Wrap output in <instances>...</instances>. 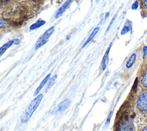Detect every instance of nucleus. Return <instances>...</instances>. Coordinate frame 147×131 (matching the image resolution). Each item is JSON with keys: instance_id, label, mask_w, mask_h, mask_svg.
<instances>
[{"instance_id": "obj_1", "label": "nucleus", "mask_w": 147, "mask_h": 131, "mask_svg": "<svg viewBox=\"0 0 147 131\" xmlns=\"http://www.w3.org/2000/svg\"><path fill=\"white\" fill-rule=\"evenodd\" d=\"M42 98L43 95L42 94H40L31 102V103H30L21 117V121L22 123H26L29 120L34 111L36 110V108L38 107V105L41 103Z\"/></svg>"}, {"instance_id": "obj_2", "label": "nucleus", "mask_w": 147, "mask_h": 131, "mask_svg": "<svg viewBox=\"0 0 147 131\" xmlns=\"http://www.w3.org/2000/svg\"><path fill=\"white\" fill-rule=\"evenodd\" d=\"M53 31H54V27H52L44 32V33L38 39L37 44L35 48L36 50H37L38 48H39L40 47L44 45L48 42V39L52 35Z\"/></svg>"}, {"instance_id": "obj_3", "label": "nucleus", "mask_w": 147, "mask_h": 131, "mask_svg": "<svg viewBox=\"0 0 147 131\" xmlns=\"http://www.w3.org/2000/svg\"><path fill=\"white\" fill-rule=\"evenodd\" d=\"M137 108L143 113L147 112V93L142 92L139 96L137 100Z\"/></svg>"}, {"instance_id": "obj_4", "label": "nucleus", "mask_w": 147, "mask_h": 131, "mask_svg": "<svg viewBox=\"0 0 147 131\" xmlns=\"http://www.w3.org/2000/svg\"><path fill=\"white\" fill-rule=\"evenodd\" d=\"M69 104V101L68 99H65L59 103L53 110L52 114L53 115L57 114L59 113L64 111L65 109L68 108Z\"/></svg>"}, {"instance_id": "obj_5", "label": "nucleus", "mask_w": 147, "mask_h": 131, "mask_svg": "<svg viewBox=\"0 0 147 131\" xmlns=\"http://www.w3.org/2000/svg\"><path fill=\"white\" fill-rule=\"evenodd\" d=\"M72 0H67V1H65L63 5L57 10V11L56 12L55 17L56 18H59V17H60L63 13L67 9V8L69 7V6L70 5V4L71 3Z\"/></svg>"}, {"instance_id": "obj_6", "label": "nucleus", "mask_w": 147, "mask_h": 131, "mask_svg": "<svg viewBox=\"0 0 147 131\" xmlns=\"http://www.w3.org/2000/svg\"><path fill=\"white\" fill-rule=\"evenodd\" d=\"M51 74L49 73V74H48L44 78V80H43L42 81V82L40 83V85H39V86L38 87V88L36 89V91H35V92H34V96L37 95L38 93V92L42 89V88L44 87V85H45V84L48 81V80H49V77H51Z\"/></svg>"}, {"instance_id": "obj_7", "label": "nucleus", "mask_w": 147, "mask_h": 131, "mask_svg": "<svg viewBox=\"0 0 147 131\" xmlns=\"http://www.w3.org/2000/svg\"><path fill=\"white\" fill-rule=\"evenodd\" d=\"M14 43V40H11L9 41L8 42L4 44L1 48H0V57L4 54L7 49H8L11 45H13Z\"/></svg>"}, {"instance_id": "obj_8", "label": "nucleus", "mask_w": 147, "mask_h": 131, "mask_svg": "<svg viewBox=\"0 0 147 131\" xmlns=\"http://www.w3.org/2000/svg\"><path fill=\"white\" fill-rule=\"evenodd\" d=\"M99 27H96L93 31H92V32H91V33L90 34V35L89 36V37H88V38L87 39V40L84 42V43L83 44V46H82V48H84L90 41H91V40L94 37V36L97 33V32L99 31Z\"/></svg>"}, {"instance_id": "obj_9", "label": "nucleus", "mask_w": 147, "mask_h": 131, "mask_svg": "<svg viewBox=\"0 0 147 131\" xmlns=\"http://www.w3.org/2000/svg\"><path fill=\"white\" fill-rule=\"evenodd\" d=\"M45 24V21L42 20H37L35 23L33 24L29 28V29L30 30H33L35 29H37L40 27H41L42 25H43L44 24Z\"/></svg>"}, {"instance_id": "obj_10", "label": "nucleus", "mask_w": 147, "mask_h": 131, "mask_svg": "<svg viewBox=\"0 0 147 131\" xmlns=\"http://www.w3.org/2000/svg\"><path fill=\"white\" fill-rule=\"evenodd\" d=\"M57 74H55L49 81H48V83L46 86V88H45V92H47L52 86L55 83V81L57 79Z\"/></svg>"}, {"instance_id": "obj_11", "label": "nucleus", "mask_w": 147, "mask_h": 131, "mask_svg": "<svg viewBox=\"0 0 147 131\" xmlns=\"http://www.w3.org/2000/svg\"><path fill=\"white\" fill-rule=\"evenodd\" d=\"M136 54H133L129 58V59H128L127 63H126V66L127 68H130L134 64L135 61H136Z\"/></svg>"}, {"instance_id": "obj_12", "label": "nucleus", "mask_w": 147, "mask_h": 131, "mask_svg": "<svg viewBox=\"0 0 147 131\" xmlns=\"http://www.w3.org/2000/svg\"><path fill=\"white\" fill-rule=\"evenodd\" d=\"M111 47V45L109 46V47L107 48V51L105 53V55L103 57V61H102V68H103V70H105L106 67V61L107 59V58H108V54H109V50Z\"/></svg>"}, {"instance_id": "obj_13", "label": "nucleus", "mask_w": 147, "mask_h": 131, "mask_svg": "<svg viewBox=\"0 0 147 131\" xmlns=\"http://www.w3.org/2000/svg\"><path fill=\"white\" fill-rule=\"evenodd\" d=\"M129 31H130V27L129 25H125L123 27V28L121 32V34L125 35V34L127 33V32H129Z\"/></svg>"}, {"instance_id": "obj_14", "label": "nucleus", "mask_w": 147, "mask_h": 131, "mask_svg": "<svg viewBox=\"0 0 147 131\" xmlns=\"http://www.w3.org/2000/svg\"><path fill=\"white\" fill-rule=\"evenodd\" d=\"M141 83L144 87L147 88V73H146L143 76V77L141 80Z\"/></svg>"}, {"instance_id": "obj_15", "label": "nucleus", "mask_w": 147, "mask_h": 131, "mask_svg": "<svg viewBox=\"0 0 147 131\" xmlns=\"http://www.w3.org/2000/svg\"><path fill=\"white\" fill-rule=\"evenodd\" d=\"M116 16H117V15H115V16H114V17H113V18H112V20H111V21H110V24H109V25H108V27H107V30H106V32H108L109 30H110V28H111V25H113V24L114 23V21H115V18H116Z\"/></svg>"}, {"instance_id": "obj_16", "label": "nucleus", "mask_w": 147, "mask_h": 131, "mask_svg": "<svg viewBox=\"0 0 147 131\" xmlns=\"http://www.w3.org/2000/svg\"><path fill=\"white\" fill-rule=\"evenodd\" d=\"M138 5H139V3H138V1H136L131 5V9L133 10H136L138 7Z\"/></svg>"}, {"instance_id": "obj_17", "label": "nucleus", "mask_w": 147, "mask_h": 131, "mask_svg": "<svg viewBox=\"0 0 147 131\" xmlns=\"http://www.w3.org/2000/svg\"><path fill=\"white\" fill-rule=\"evenodd\" d=\"M7 25V22L3 18H0V27H5Z\"/></svg>"}, {"instance_id": "obj_18", "label": "nucleus", "mask_w": 147, "mask_h": 131, "mask_svg": "<svg viewBox=\"0 0 147 131\" xmlns=\"http://www.w3.org/2000/svg\"><path fill=\"white\" fill-rule=\"evenodd\" d=\"M137 85H138V78H136L135 81H134V83L133 84V91L134 92H136V89H137Z\"/></svg>"}, {"instance_id": "obj_19", "label": "nucleus", "mask_w": 147, "mask_h": 131, "mask_svg": "<svg viewBox=\"0 0 147 131\" xmlns=\"http://www.w3.org/2000/svg\"><path fill=\"white\" fill-rule=\"evenodd\" d=\"M147 55V46H145L143 48V59H145V57Z\"/></svg>"}, {"instance_id": "obj_20", "label": "nucleus", "mask_w": 147, "mask_h": 131, "mask_svg": "<svg viewBox=\"0 0 147 131\" xmlns=\"http://www.w3.org/2000/svg\"><path fill=\"white\" fill-rule=\"evenodd\" d=\"M143 6L144 8L147 10V0H143Z\"/></svg>"}, {"instance_id": "obj_21", "label": "nucleus", "mask_w": 147, "mask_h": 131, "mask_svg": "<svg viewBox=\"0 0 147 131\" xmlns=\"http://www.w3.org/2000/svg\"><path fill=\"white\" fill-rule=\"evenodd\" d=\"M111 115H112V113H111L110 115H109V118H108V119H107V120L106 124H109V123L110 122V118H111Z\"/></svg>"}, {"instance_id": "obj_22", "label": "nucleus", "mask_w": 147, "mask_h": 131, "mask_svg": "<svg viewBox=\"0 0 147 131\" xmlns=\"http://www.w3.org/2000/svg\"><path fill=\"white\" fill-rule=\"evenodd\" d=\"M20 40L18 39H15L14 40V44H19L20 43Z\"/></svg>"}, {"instance_id": "obj_23", "label": "nucleus", "mask_w": 147, "mask_h": 131, "mask_svg": "<svg viewBox=\"0 0 147 131\" xmlns=\"http://www.w3.org/2000/svg\"><path fill=\"white\" fill-rule=\"evenodd\" d=\"M109 16V12H107V13H106V14H105V20H106L107 17H108V16Z\"/></svg>"}, {"instance_id": "obj_24", "label": "nucleus", "mask_w": 147, "mask_h": 131, "mask_svg": "<svg viewBox=\"0 0 147 131\" xmlns=\"http://www.w3.org/2000/svg\"><path fill=\"white\" fill-rule=\"evenodd\" d=\"M143 130H147V126H146L145 128H144L143 129Z\"/></svg>"}, {"instance_id": "obj_25", "label": "nucleus", "mask_w": 147, "mask_h": 131, "mask_svg": "<svg viewBox=\"0 0 147 131\" xmlns=\"http://www.w3.org/2000/svg\"><path fill=\"white\" fill-rule=\"evenodd\" d=\"M69 39V36H68V37H67V40H68V39Z\"/></svg>"}, {"instance_id": "obj_26", "label": "nucleus", "mask_w": 147, "mask_h": 131, "mask_svg": "<svg viewBox=\"0 0 147 131\" xmlns=\"http://www.w3.org/2000/svg\"><path fill=\"white\" fill-rule=\"evenodd\" d=\"M99 0H96V2H98Z\"/></svg>"}, {"instance_id": "obj_27", "label": "nucleus", "mask_w": 147, "mask_h": 131, "mask_svg": "<svg viewBox=\"0 0 147 131\" xmlns=\"http://www.w3.org/2000/svg\"><path fill=\"white\" fill-rule=\"evenodd\" d=\"M3 1H7V0H3Z\"/></svg>"}, {"instance_id": "obj_28", "label": "nucleus", "mask_w": 147, "mask_h": 131, "mask_svg": "<svg viewBox=\"0 0 147 131\" xmlns=\"http://www.w3.org/2000/svg\"><path fill=\"white\" fill-rule=\"evenodd\" d=\"M146 42H147V38H146Z\"/></svg>"}]
</instances>
